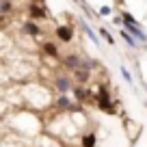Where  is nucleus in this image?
I'll use <instances>...</instances> for the list:
<instances>
[{"label":"nucleus","mask_w":147,"mask_h":147,"mask_svg":"<svg viewBox=\"0 0 147 147\" xmlns=\"http://www.w3.org/2000/svg\"><path fill=\"white\" fill-rule=\"evenodd\" d=\"M74 95H76V102H87L89 97H91V93H89L84 87L78 84V87H74Z\"/></svg>","instance_id":"nucleus-9"},{"label":"nucleus","mask_w":147,"mask_h":147,"mask_svg":"<svg viewBox=\"0 0 147 147\" xmlns=\"http://www.w3.org/2000/svg\"><path fill=\"white\" fill-rule=\"evenodd\" d=\"M11 11H13V2H11V0H0V13H11Z\"/></svg>","instance_id":"nucleus-14"},{"label":"nucleus","mask_w":147,"mask_h":147,"mask_svg":"<svg viewBox=\"0 0 147 147\" xmlns=\"http://www.w3.org/2000/svg\"><path fill=\"white\" fill-rule=\"evenodd\" d=\"M56 106H59V108H63V110H69V108H71V102H69V97L65 95V93H61L59 100H56Z\"/></svg>","instance_id":"nucleus-13"},{"label":"nucleus","mask_w":147,"mask_h":147,"mask_svg":"<svg viewBox=\"0 0 147 147\" xmlns=\"http://www.w3.org/2000/svg\"><path fill=\"white\" fill-rule=\"evenodd\" d=\"M28 18L30 20H48V9L43 2H28Z\"/></svg>","instance_id":"nucleus-2"},{"label":"nucleus","mask_w":147,"mask_h":147,"mask_svg":"<svg viewBox=\"0 0 147 147\" xmlns=\"http://www.w3.org/2000/svg\"><path fill=\"white\" fill-rule=\"evenodd\" d=\"M89 76H91V71L84 69V67L74 69V78H76V82H78V84H87L89 82Z\"/></svg>","instance_id":"nucleus-8"},{"label":"nucleus","mask_w":147,"mask_h":147,"mask_svg":"<svg viewBox=\"0 0 147 147\" xmlns=\"http://www.w3.org/2000/svg\"><path fill=\"white\" fill-rule=\"evenodd\" d=\"M110 11H113L110 7H102V9H100V15H110Z\"/></svg>","instance_id":"nucleus-17"},{"label":"nucleus","mask_w":147,"mask_h":147,"mask_svg":"<svg viewBox=\"0 0 147 147\" xmlns=\"http://www.w3.org/2000/svg\"><path fill=\"white\" fill-rule=\"evenodd\" d=\"M121 74H123V78L128 80V82H132V76H130V71H128L125 67H121Z\"/></svg>","instance_id":"nucleus-16"},{"label":"nucleus","mask_w":147,"mask_h":147,"mask_svg":"<svg viewBox=\"0 0 147 147\" xmlns=\"http://www.w3.org/2000/svg\"><path fill=\"white\" fill-rule=\"evenodd\" d=\"M119 35H121V39H123V41H125V43H128V46H130V48H138V46H136V43H138V41H136V39H134V37H132V35H130V32H128V30H123V28H121V30H119Z\"/></svg>","instance_id":"nucleus-11"},{"label":"nucleus","mask_w":147,"mask_h":147,"mask_svg":"<svg viewBox=\"0 0 147 147\" xmlns=\"http://www.w3.org/2000/svg\"><path fill=\"white\" fill-rule=\"evenodd\" d=\"M24 32H26V35H30V37H41L43 35V30L41 28H39V24L35 22V20H28V22H24Z\"/></svg>","instance_id":"nucleus-6"},{"label":"nucleus","mask_w":147,"mask_h":147,"mask_svg":"<svg viewBox=\"0 0 147 147\" xmlns=\"http://www.w3.org/2000/svg\"><path fill=\"white\" fill-rule=\"evenodd\" d=\"M41 52H43V54H46V56H52V59H59V48H56V43L54 41H43L41 43Z\"/></svg>","instance_id":"nucleus-7"},{"label":"nucleus","mask_w":147,"mask_h":147,"mask_svg":"<svg viewBox=\"0 0 147 147\" xmlns=\"http://www.w3.org/2000/svg\"><path fill=\"white\" fill-rule=\"evenodd\" d=\"M80 28H82V30H84V32H87V35H89V39H91V41L95 43V46H100V39H97V35H95V32H93V28L89 26V24L84 22V20H80Z\"/></svg>","instance_id":"nucleus-10"},{"label":"nucleus","mask_w":147,"mask_h":147,"mask_svg":"<svg viewBox=\"0 0 147 147\" xmlns=\"http://www.w3.org/2000/svg\"><path fill=\"white\" fill-rule=\"evenodd\" d=\"M95 104H97L100 110H104L108 115H115V102L110 97V91H108L106 84H100V87L95 89Z\"/></svg>","instance_id":"nucleus-1"},{"label":"nucleus","mask_w":147,"mask_h":147,"mask_svg":"<svg viewBox=\"0 0 147 147\" xmlns=\"http://www.w3.org/2000/svg\"><path fill=\"white\" fill-rule=\"evenodd\" d=\"M95 141H97V136H95V132H89V134H84L82 136V147H95Z\"/></svg>","instance_id":"nucleus-12"},{"label":"nucleus","mask_w":147,"mask_h":147,"mask_svg":"<svg viewBox=\"0 0 147 147\" xmlns=\"http://www.w3.org/2000/svg\"><path fill=\"white\" fill-rule=\"evenodd\" d=\"M100 35L106 39V43H108V46H115V39H113V35H110L106 28H100Z\"/></svg>","instance_id":"nucleus-15"},{"label":"nucleus","mask_w":147,"mask_h":147,"mask_svg":"<svg viewBox=\"0 0 147 147\" xmlns=\"http://www.w3.org/2000/svg\"><path fill=\"white\" fill-rule=\"evenodd\" d=\"M30 2H46V0H30Z\"/></svg>","instance_id":"nucleus-18"},{"label":"nucleus","mask_w":147,"mask_h":147,"mask_svg":"<svg viewBox=\"0 0 147 147\" xmlns=\"http://www.w3.org/2000/svg\"><path fill=\"white\" fill-rule=\"evenodd\" d=\"M54 35L59 41L63 43H69L74 39V26H69V24H59V26L54 28Z\"/></svg>","instance_id":"nucleus-3"},{"label":"nucleus","mask_w":147,"mask_h":147,"mask_svg":"<svg viewBox=\"0 0 147 147\" xmlns=\"http://www.w3.org/2000/svg\"><path fill=\"white\" fill-rule=\"evenodd\" d=\"M63 65L74 71V69H78V67H84V59H80L78 54H65L63 56ZM84 69H87V67H84Z\"/></svg>","instance_id":"nucleus-4"},{"label":"nucleus","mask_w":147,"mask_h":147,"mask_svg":"<svg viewBox=\"0 0 147 147\" xmlns=\"http://www.w3.org/2000/svg\"><path fill=\"white\" fill-rule=\"evenodd\" d=\"M54 87L59 93H67L69 89H71V78L69 76H56L54 78Z\"/></svg>","instance_id":"nucleus-5"}]
</instances>
